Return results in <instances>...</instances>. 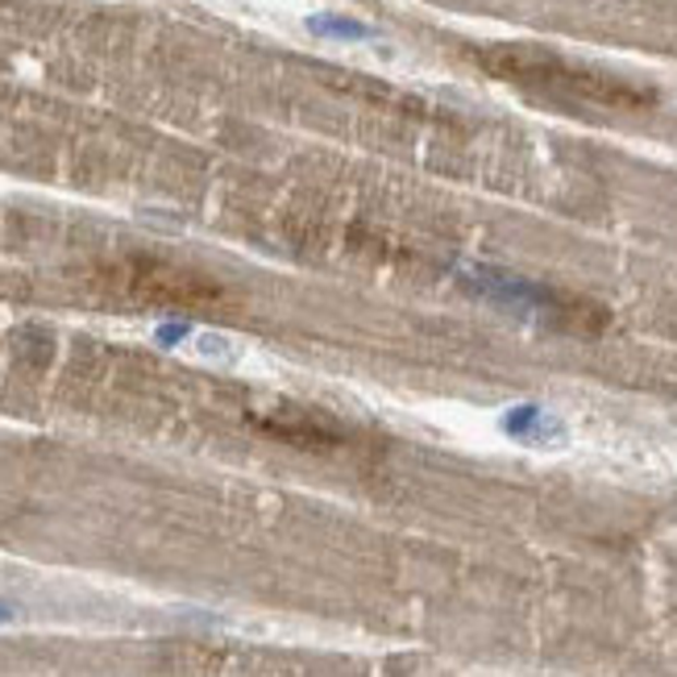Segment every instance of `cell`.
<instances>
[{
    "label": "cell",
    "mask_w": 677,
    "mask_h": 677,
    "mask_svg": "<svg viewBox=\"0 0 677 677\" xmlns=\"http://www.w3.org/2000/svg\"><path fill=\"white\" fill-rule=\"evenodd\" d=\"M503 433L520 445H532V449H553V445H566V424L557 415H548L545 408L536 403H520L511 412H503Z\"/></svg>",
    "instance_id": "obj_1"
},
{
    "label": "cell",
    "mask_w": 677,
    "mask_h": 677,
    "mask_svg": "<svg viewBox=\"0 0 677 677\" xmlns=\"http://www.w3.org/2000/svg\"><path fill=\"white\" fill-rule=\"evenodd\" d=\"M307 34L333 38V43H366V38H374L371 25L353 22V17H337V13H316V17H307Z\"/></svg>",
    "instance_id": "obj_2"
},
{
    "label": "cell",
    "mask_w": 677,
    "mask_h": 677,
    "mask_svg": "<svg viewBox=\"0 0 677 677\" xmlns=\"http://www.w3.org/2000/svg\"><path fill=\"white\" fill-rule=\"evenodd\" d=\"M188 337H192V325H183V321H179V325H162L158 333H154V341H158V346H167V350L179 346V341H188Z\"/></svg>",
    "instance_id": "obj_3"
},
{
    "label": "cell",
    "mask_w": 677,
    "mask_h": 677,
    "mask_svg": "<svg viewBox=\"0 0 677 677\" xmlns=\"http://www.w3.org/2000/svg\"><path fill=\"white\" fill-rule=\"evenodd\" d=\"M233 346H229V341H225V337H200V353H204V358H233Z\"/></svg>",
    "instance_id": "obj_4"
},
{
    "label": "cell",
    "mask_w": 677,
    "mask_h": 677,
    "mask_svg": "<svg viewBox=\"0 0 677 677\" xmlns=\"http://www.w3.org/2000/svg\"><path fill=\"white\" fill-rule=\"evenodd\" d=\"M9 619H13V607H9V603H0V624H9Z\"/></svg>",
    "instance_id": "obj_5"
}]
</instances>
